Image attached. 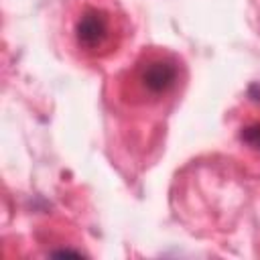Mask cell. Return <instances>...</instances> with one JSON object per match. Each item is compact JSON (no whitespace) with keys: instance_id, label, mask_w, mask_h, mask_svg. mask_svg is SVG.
I'll list each match as a JSON object with an SVG mask.
<instances>
[{"instance_id":"1","label":"cell","mask_w":260,"mask_h":260,"mask_svg":"<svg viewBox=\"0 0 260 260\" xmlns=\"http://www.w3.org/2000/svg\"><path fill=\"white\" fill-rule=\"evenodd\" d=\"M185 79L181 59L165 49H146L122 79V98L134 108H158L179 93Z\"/></svg>"},{"instance_id":"2","label":"cell","mask_w":260,"mask_h":260,"mask_svg":"<svg viewBox=\"0 0 260 260\" xmlns=\"http://www.w3.org/2000/svg\"><path fill=\"white\" fill-rule=\"evenodd\" d=\"M118 35L116 16L104 6L85 4L73 22L75 47L87 57H104L112 53L118 43Z\"/></svg>"},{"instance_id":"3","label":"cell","mask_w":260,"mask_h":260,"mask_svg":"<svg viewBox=\"0 0 260 260\" xmlns=\"http://www.w3.org/2000/svg\"><path fill=\"white\" fill-rule=\"evenodd\" d=\"M240 140L246 146H250L254 150H260V122H252V124L244 126L242 132H240Z\"/></svg>"}]
</instances>
